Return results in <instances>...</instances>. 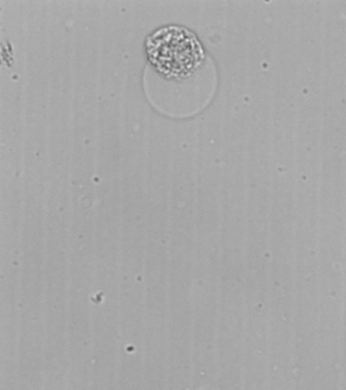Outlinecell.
Returning a JSON list of instances; mask_svg holds the SVG:
<instances>
[{
  "label": "cell",
  "mask_w": 346,
  "mask_h": 390,
  "mask_svg": "<svg viewBox=\"0 0 346 390\" xmlns=\"http://www.w3.org/2000/svg\"><path fill=\"white\" fill-rule=\"evenodd\" d=\"M146 52L155 67L165 74L179 76L199 65L204 57L197 38L184 28H162L148 37Z\"/></svg>",
  "instance_id": "obj_1"
}]
</instances>
